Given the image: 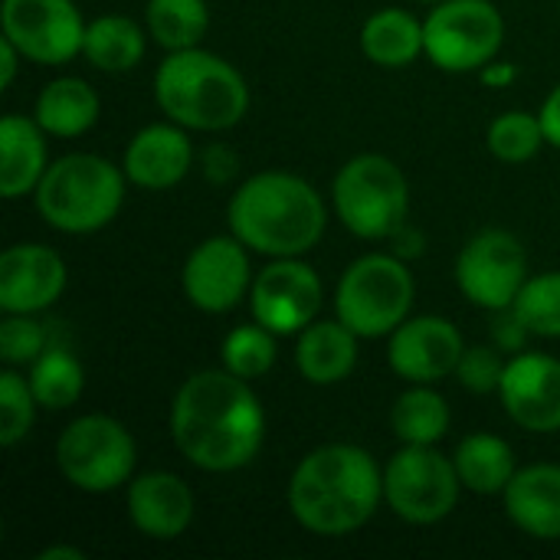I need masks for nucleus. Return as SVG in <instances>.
<instances>
[{"mask_svg":"<svg viewBox=\"0 0 560 560\" xmlns=\"http://www.w3.org/2000/svg\"><path fill=\"white\" fill-rule=\"evenodd\" d=\"M174 446L203 472L249 466L266 440V413L249 381L223 371H197L171 404Z\"/></svg>","mask_w":560,"mask_h":560,"instance_id":"obj_1","label":"nucleus"},{"mask_svg":"<svg viewBox=\"0 0 560 560\" xmlns=\"http://www.w3.org/2000/svg\"><path fill=\"white\" fill-rule=\"evenodd\" d=\"M384 502V472L374 456L354 443L312 450L292 472L289 512L322 538H341L364 528Z\"/></svg>","mask_w":560,"mask_h":560,"instance_id":"obj_2","label":"nucleus"},{"mask_svg":"<svg viewBox=\"0 0 560 560\" xmlns=\"http://www.w3.org/2000/svg\"><path fill=\"white\" fill-rule=\"evenodd\" d=\"M230 230L249 249L285 259L318 246L328 210L318 190L285 171H262L240 184L226 207Z\"/></svg>","mask_w":560,"mask_h":560,"instance_id":"obj_3","label":"nucleus"},{"mask_svg":"<svg viewBox=\"0 0 560 560\" xmlns=\"http://www.w3.org/2000/svg\"><path fill=\"white\" fill-rule=\"evenodd\" d=\"M154 98L161 112L190 131H226L249 108L246 79L217 52L174 49L158 66Z\"/></svg>","mask_w":560,"mask_h":560,"instance_id":"obj_4","label":"nucleus"},{"mask_svg":"<svg viewBox=\"0 0 560 560\" xmlns=\"http://www.w3.org/2000/svg\"><path fill=\"white\" fill-rule=\"evenodd\" d=\"M125 167L98 154H66L36 184V213L59 233L85 236L108 226L125 203Z\"/></svg>","mask_w":560,"mask_h":560,"instance_id":"obj_5","label":"nucleus"},{"mask_svg":"<svg viewBox=\"0 0 560 560\" xmlns=\"http://www.w3.org/2000/svg\"><path fill=\"white\" fill-rule=\"evenodd\" d=\"M331 200L341 223L361 240H390L410 213L407 177L384 154L351 158L331 184Z\"/></svg>","mask_w":560,"mask_h":560,"instance_id":"obj_6","label":"nucleus"},{"mask_svg":"<svg viewBox=\"0 0 560 560\" xmlns=\"http://www.w3.org/2000/svg\"><path fill=\"white\" fill-rule=\"evenodd\" d=\"M413 276L400 256L371 253L351 262L335 292L338 318L358 338H384L410 318Z\"/></svg>","mask_w":560,"mask_h":560,"instance_id":"obj_7","label":"nucleus"},{"mask_svg":"<svg viewBox=\"0 0 560 560\" xmlns=\"http://www.w3.org/2000/svg\"><path fill=\"white\" fill-rule=\"evenodd\" d=\"M56 463L69 486L102 495L131 482L138 450L125 423L105 413H85L59 433Z\"/></svg>","mask_w":560,"mask_h":560,"instance_id":"obj_8","label":"nucleus"},{"mask_svg":"<svg viewBox=\"0 0 560 560\" xmlns=\"http://www.w3.org/2000/svg\"><path fill=\"white\" fill-rule=\"evenodd\" d=\"M427 56L446 72L489 66L505 43V20L492 0H443L423 20Z\"/></svg>","mask_w":560,"mask_h":560,"instance_id":"obj_9","label":"nucleus"},{"mask_svg":"<svg viewBox=\"0 0 560 560\" xmlns=\"http://www.w3.org/2000/svg\"><path fill=\"white\" fill-rule=\"evenodd\" d=\"M459 472L433 446H407L384 469V502L407 525H436L459 502Z\"/></svg>","mask_w":560,"mask_h":560,"instance_id":"obj_10","label":"nucleus"},{"mask_svg":"<svg viewBox=\"0 0 560 560\" xmlns=\"http://www.w3.org/2000/svg\"><path fill=\"white\" fill-rule=\"evenodd\" d=\"M459 292L489 312L515 305L522 285L528 282V253L522 240L509 230L476 233L456 259Z\"/></svg>","mask_w":560,"mask_h":560,"instance_id":"obj_11","label":"nucleus"},{"mask_svg":"<svg viewBox=\"0 0 560 560\" xmlns=\"http://www.w3.org/2000/svg\"><path fill=\"white\" fill-rule=\"evenodd\" d=\"M3 36L39 66H62L82 52L85 20L72 0H3Z\"/></svg>","mask_w":560,"mask_h":560,"instance_id":"obj_12","label":"nucleus"},{"mask_svg":"<svg viewBox=\"0 0 560 560\" xmlns=\"http://www.w3.org/2000/svg\"><path fill=\"white\" fill-rule=\"evenodd\" d=\"M249 308L276 335L305 331L322 308V279L299 256L272 259L249 289Z\"/></svg>","mask_w":560,"mask_h":560,"instance_id":"obj_13","label":"nucleus"},{"mask_svg":"<svg viewBox=\"0 0 560 560\" xmlns=\"http://www.w3.org/2000/svg\"><path fill=\"white\" fill-rule=\"evenodd\" d=\"M246 243L236 236H210L184 262L180 282L184 295L190 299L194 308L207 315H226L233 312L246 292L253 289V269L246 256Z\"/></svg>","mask_w":560,"mask_h":560,"instance_id":"obj_14","label":"nucleus"},{"mask_svg":"<svg viewBox=\"0 0 560 560\" xmlns=\"http://www.w3.org/2000/svg\"><path fill=\"white\" fill-rule=\"evenodd\" d=\"M463 351H466L463 335L450 318L420 315V318H407L390 331L387 361L394 374L410 384H436L456 374Z\"/></svg>","mask_w":560,"mask_h":560,"instance_id":"obj_15","label":"nucleus"},{"mask_svg":"<svg viewBox=\"0 0 560 560\" xmlns=\"http://www.w3.org/2000/svg\"><path fill=\"white\" fill-rule=\"evenodd\" d=\"M499 397L505 413L528 433L560 430V361L535 351H518L502 374Z\"/></svg>","mask_w":560,"mask_h":560,"instance_id":"obj_16","label":"nucleus"},{"mask_svg":"<svg viewBox=\"0 0 560 560\" xmlns=\"http://www.w3.org/2000/svg\"><path fill=\"white\" fill-rule=\"evenodd\" d=\"M66 289V262L43 243H16L0 256V308L3 315H36Z\"/></svg>","mask_w":560,"mask_h":560,"instance_id":"obj_17","label":"nucleus"},{"mask_svg":"<svg viewBox=\"0 0 560 560\" xmlns=\"http://www.w3.org/2000/svg\"><path fill=\"white\" fill-rule=\"evenodd\" d=\"M128 518L144 538L174 541L194 522V492L174 472H144L128 482Z\"/></svg>","mask_w":560,"mask_h":560,"instance_id":"obj_18","label":"nucleus"},{"mask_svg":"<svg viewBox=\"0 0 560 560\" xmlns=\"http://www.w3.org/2000/svg\"><path fill=\"white\" fill-rule=\"evenodd\" d=\"M194 164V148L184 125H148L125 148V177L144 190L177 187Z\"/></svg>","mask_w":560,"mask_h":560,"instance_id":"obj_19","label":"nucleus"},{"mask_svg":"<svg viewBox=\"0 0 560 560\" xmlns=\"http://www.w3.org/2000/svg\"><path fill=\"white\" fill-rule=\"evenodd\" d=\"M502 495L518 532L538 541H560V466L535 463L518 469Z\"/></svg>","mask_w":560,"mask_h":560,"instance_id":"obj_20","label":"nucleus"},{"mask_svg":"<svg viewBox=\"0 0 560 560\" xmlns=\"http://www.w3.org/2000/svg\"><path fill=\"white\" fill-rule=\"evenodd\" d=\"M46 131L36 118L3 115L0 121V194L7 200L26 197L43 180L46 161Z\"/></svg>","mask_w":560,"mask_h":560,"instance_id":"obj_21","label":"nucleus"},{"mask_svg":"<svg viewBox=\"0 0 560 560\" xmlns=\"http://www.w3.org/2000/svg\"><path fill=\"white\" fill-rule=\"evenodd\" d=\"M295 364H299V374L315 387L341 384L345 377H351L358 364V335L341 318L312 322L305 331H299Z\"/></svg>","mask_w":560,"mask_h":560,"instance_id":"obj_22","label":"nucleus"},{"mask_svg":"<svg viewBox=\"0 0 560 560\" xmlns=\"http://www.w3.org/2000/svg\"><path fill=\"white\" fill-rule=\"evenodd\" d=\"M98 112H102V102H98L95 89L75 75H62V79H52L49 85H43V92L36 95L33 118L39 121V128L46 135L79 138L98 121Z\"/></svg>","mask_w":560,"mask_h":560,"instance_id":"obj_23","label":"nucleus"},{"mask_svg":"<svg viewBox=\"0 0 560 560\" xmlns=\"http://www.w3.org/2000/svg\"><path fill=\"white\" fill-rule=\"evenodd\" d=\"M361 49L371 62L384 69H404L420 52H427V33L423 23L407 10H377L361 26Z\"/></svg>","mask_w":560,"mask_h":560,"instance_id":"obj_24","label":"nucleus"},{"mask_svg":"<svg viewBox=\"0 0 560 560\" xmlns=\"http://www.w3.org/2000/svg\"><path fill=\"white\" fill-rule=\"evenodd\" d=\"M463 489L476 495H499L518 472L512 446L495 433H472L453 453Z\"/></svg>","mask_w":560,"mask_h":560,"instance_id":"obj_25","label":"nucleus"},{"mask_svg":"<svg viewBox=\"0 0 560 560\" xmlns=\"http://www.w3.org/2000/svg\"><path fill=\"white\" fill-rule=\"evenodd\" d=\"M82 56L102 72H128L144 56V33L128 16H98L85 26Z\"/></svg>","mask_w":560,"mask_h":560,"instance_id":"obj_26","label":"nucleus"},{"mask_svg":"<svg viewBox=\"0 0 560 560\" xmlns=\"http://www.w3.org/2000/svg\"><path fill=\"white\" fill-rule=\"evenodd\" d=\"M390 427L407 446H436L450 430V407L430 384H413L397 397L390 410Z\"/></svg>","mask_w":560,"mask_h":560,"instance_id":"obj_27","label":"nucleus"},{"mask_svg":"<svg viewBox=\"0 0 560 560\" xmlns=\"http://www.w3.org/2000/svg\"><path fill=\"white\" fill-rule=\"evenodd\" d=\"M26 381L43 410H69L85 390V371L66 348H46L30 364Z\"/></svg>","mask_w":560,"mask_h":560,"instance_id":"obj_28","label":"nucleus"},{"mask_svg":"<svg viewBox=\"0 0 560 560\" xmlns=\"http://www.w3.org/2000/svg\"><path fill=\"white\" fill-rule=\"evenodd\" d=\"M144 16H148V33L167 52L197 46L210 30L207 0H148Z\"/></svg>","mask_w":560,"mask_h":560,"instance_id":"obj_29","label":"nucleus"},{"mask_svg":"<svg viewBox=\"0 0 560 560\" xmlns=\"http://www.w3.org/2000/svg\"><path fill=\"white\" fill-rule=\"evenodd\" d=\"M223 368L243 381H256L262 374L272 371L276 364V331H269L266 325H240L223 338L220 348Z\"/></svg>","mask_w":560,"mask_h":560,"instance_id":"obj_30","label":"nucleus"},{"mask_svg":"<svg viewBox=\"0 0 560 560\" xmlns=\"http://www.w3.org/2000/svg\"><path fill=\"white\" fill-rule=\"evenodd\" d=\"M486 144L492 151V158L505 161V164H525L538 154L541 144H548L541 118L532 112H505L489 125Z\"/></svg>","mask_w":560,"mask_h":560,"instance_id":"obj_31","label":"nucleus"},{"mask_svg":"<svg viewBox=\"0 0 560 560\" xmlns=\"http://www.w3.org/2000/svg\"><path fill=\"white\" fill-rule=\"evenodd\" d=\"M512 308L532 335L560 338V272L528 276Z\"/></svg>","mask_w":560,"mask_h":560,"instance_id":"obj_32","label":"nucleus"},{"mask_svg":"<svg viewBox=\"0 0 560 560\" xmlns=\"http://www.w3.org/2000/svg\"><path fill=\"white\" fill-rule=\"evenodd\" d=\"M36 397L30 390V381L20 377L13 368L0 374V446H16L36 420Z\"/></svg>","mask_w":560,"mask_h":560,"instance_id":"obj_33","label":"nucleus"},{"mask_svg":"<svg viewBox=\"0 0 560 560\" xmlns=\"http://www.w3.org/2000/svg\"><path fill=\"white\" fill-rule=\"evenodd\" d=\"M46 328L33 315H7L0 322V358L7 368L33 364L49 345Z\"/></svg>","mask_w":560,"mask_h":560,"instance_id":"obj_34","label":"nucleus"},{"mask_svg":"<svg viewBox=\"0 0 560 560\" xmlns=\"http://www.w3.org/2000/svg\"><path fill=\"white\" fill-rule=\"evenodd\" d=\"M505 364L509 361H502V348L476 345V348H466L463 351L459 368H456V377H459L463 390H469V394H492L502 384Z\"/></svg>","mask_w":560,"mask_h":560,"instance_id":"obj_35","label":"nucleus"},{"mask_svg":"<svg viewBox=\"0 0 560 560\" xmlns=\"http://www.w3.org/2000/svg\"><path fill=\"white\" fill-rule=\"evenodd\" d=\"M532 331L525 328V322L515 315V308L509 305V308H499L495 312V328H492V338H495V345L502 348V351H522L525 348V338H528Z\"/></svg>","mask_w":560,"mask_h":560,"instance_id":"obj_36","label":"nucleus"},{"mask_svg":"<svg viewBox=\"0 0 560 560\" xmlns=\"http://www.w3.org/2000/svg\"><path fill=\"white\" fill-rule=\"evenodd\" d=\"M236 167H240V158H236L230 148L213 144V148H207V151H203V174H207V180H213V184H226V180H233Z\"/></svg>","mask_w":560,"mask_h":560,"instance_id":"obj_37","label":"nucleus"},{"mask_svg":"<svg viewBox=\"0 0 560 560\" xmlns=\"http://www.w3.org/2000/svg\"><path fill=\"white\" fill-rule=\"evenodd\" d=\"M538 118H541V128H545L548 144L560 148V85L551 92V95H548V98H545V105H541Z\"/></svg>","mask_w":560,"mask_h":560,"instance_id":"obj_38","label":"nucleus"},{"mask_svg":"<svg viewBox=\"0 0 560 560\" xmlns=\"http://www.w3.org/2000/svg\"><path fill=\"white\" fill-rule=\"evenodd\" d=\"M479 79L489 85V89H509L515 79H518V66L515 62H489V66H482L479 69Z\"/></svg>","mask_w":560,"mask_h":560,"instance_id":"obj_39","label":"nucleus"},{"mask_svg":"<svg viewBox=\"0 0 560 560\" xmlns=\"http://www.w3.org/2000/svg\"><path fill=\"white\" fill-rule=\"evenodd\" d=\"M20 59H23V52H20V49L3 36V39H0V85H3V89H10V85H13Z\"/></svg>","mask_w":560,"mask_h":560,"instance_id":"obj_40","label":"nucleus"},{"mask_svg":"<svg viewBox=\"0 0 560 560\" xmlns=\"http://www.w3.org/2000/svg\"><path fill=\"white\" fill-rule=\"evenodd\" d=\"M85 555L79 548H66V545H52V548H43L36 560H82Z\"/></svg>","mask_w":560,"mask_h":560,"instance_id":"obj_41","label":"nucleus"},{"mask_svg":"<svg viewBox=\"0 0 560 560\" xmlns=\"http://www.w3.org/2000/svg\"><path fill=\"white\" fill-rule=\"evenodd\" d=\"M420 3H443V0H420Z\"/></svg>","mask_w":560,"mask_h":560,"instance_id":"obj_42","label":"nucleus"}]
</instances>
